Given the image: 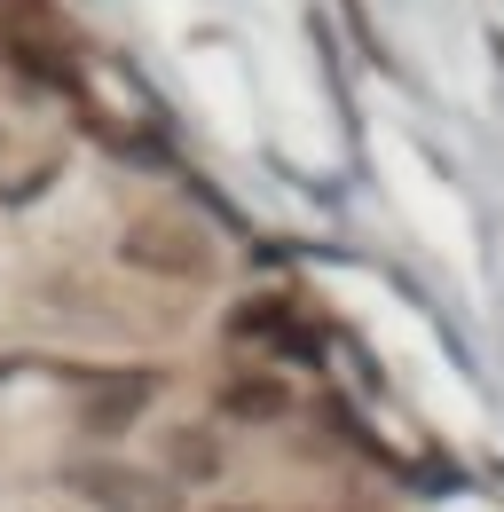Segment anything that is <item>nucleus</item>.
<instances>
[{
    "label": "nucleus",
    "instance_id": "obj_5",
    "mask_svg": "<svg viewBox=\"0 0 504 512\" xmlns=\"http://www.w3.org/2000/svg\"><path fill=\"white\" fill-rule=\"evenodd\" d=\"M221 410H229V418H276V410H284V386L276 379H237L221 394Z\"/></svg>",
    "mask_w": 504,
    "mask_h": 512
},
{
    "label": "nucleus",
    "instance_id": "obj_2",
    "mask_svg": "<svg viewBox=\"0 0 504 512\" xmlns=\"http://www.w3.org/2000/svg\"><path fill=\"white\" fill-rule=\"evenodd\" d=\"M79 497L95 512H182V489H174V481L134 473V465H87V473H79Z\"/></svg>",
    "mask_w": 504,
    "mask_h": 512
},
{
    "label": "nucleus",
    "instance_id": "obj_3",
    "mask_svg": "<svg viewBox=\"0 0 504 512\" xmlns=\"http://www.w3.org/2000/svg\"><path fill=\"white\" fill-rule=\"evenodd\" d=\"M142 402H150V379H119V386H103V394H87V426L95 434H119V426H134Z\"/></svg>",
    "mask_w": 504,
    "mask_h": 512
},
{
    "label": "nucleus",
    "instance_id": "obj_4",
    "mask_svg": "<svg viewBox=\"0 0 504 512\" xmlns=\"http://www.w3.org/2000/svg\"><path fill=\"white\" fill-rule=\"evenodd\" d=\"M166 465H174L182 481H213V473H221V442H213V434H174V442H166Z\"/></svg>",
    "mask_w": 504,
    "mask_h": 512
},
{
    "label": "nucleus",
    "instance_id": "obj_1",
    "mask_svg": "<svg viewBox=\"0 0 504 512\" xmlns=\"http://www.w3.org/2000/svg\"><path fill=\"white\" fill-rule=\"evenodd\" d=\"M126 268H150V276H205L213 268V245H205V229H189V221H134L119 237Z\"/></svg>",
    "mask_w": 504,
    "mask_h": 512
}]
</instances>
